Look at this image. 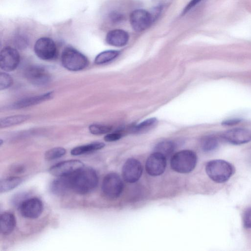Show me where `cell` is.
<instances>
[{
	"instance_id": "cell-1",
	"label": "cell",
	"mask_w": 251,
	"mask_h": 251,
	"mask_svg": "<svg viewBox=\"0 0 251 251\" xmlns=\"http://www.w3.org/2000/svg\"><path fill=\"white\" fill-rule=\"evenodd\" d=\"M98 176L91 167H83L73 175L72 190L79 194H86L97 186Z\"/></svg>"
},
{
	"instance_id": "cell-2",
	"label": "cell",
	"mask_w": 251,
	"mask_h": 251,
	"mask_svg": "<svg viewBox=\"0 0 251 251\" xmlns=\"http://www.w3.org/2000/svg\"><path fill=\"white\" fill-rule=\"evenodd\" d=\"M205 171L211 180L221 183L230 178L234 173V168L230 163L225 160L216 159L207 163Z\"/></svg>"
},
{
	"instance_id": "cell-3",
	"label": "cell",
	"mask_w": 251,
	"mask_h": 251,
	"mask_svg": "<svg viewBox=\"0 0 251 251\" xmlns=\"http://www.w3.org/2000/svg\"><path fill=\"white\" fill-rule=\"evenodd\" d=\"M61 61L62 66L71 71H79L89 65L87 57L75 49L68 47L62 51Z\"/></svg>"
},
{
	"instance_id": "cell-4",
	"label": "cell",
	"mask_w": 251,
	"mask_h": 251,
	"mask_svg": "<svg viewBox=\"0 0 251 251\" xmlns=\"http://www.w3.org/2000/svg\"><path fill=\"white\" fill-rule=\"evenodd\" d=\"M197 157L196 153L190 150H183L175 153L171 159L172 169L181 174L189 173L196 167Z\"/></svg>"
},
{
	"instance_id": "cell-5",
	"label": "cell",
	"mask_w": 251,
	"mask_h": 251,
	"mask_svg": "<svg viewBox=\"0 0 251 251\" xmlns=\"http://www.w3.org/2000/svg\"><path fill=\"white\" fill-rule=\"evenodd\" d=\"M123 183L119 176L110 173L104 177L101 189L104 195L109 199H115L121 194L123 190Z\"/></svg>"
},
{
	"instance_id": "cell-6",
	"label": "cell",
	"mask_w": 251,
	"mask_h": 251,
	"mask_svg": "<svg viewBox=\"0 0 251 251\" xmlns=\"http://www.w3.org/2000/svg\"><path fill=\"white\" fill-rule=\"evenodd\" d=\"M34 51L39 58L44 60L54 59L57 54V49L53 40L47 37L39 38L34 46Z\"/></svg>"
},
{
	"instance_id": "cell-7",
	"label": "cell",
	"mask_w": 251,
	"mask_h": 251,
	"mask_svg": "<svg viewBox=\"0 0 251 251\" xmlns=\"http://www.w3.org/2000/svg\"><path fill=\"white\" fill-rule=\"evenodd\" d=\"M20 62V55L14 48L7 46L3 48L0 52V67L5 72L16 69Z\"/></svg>"
},
{
	"instance_id": "cell-8",
	"label": "cell",
	"mask_w": 251,
	"mask_h": 251,
	"mask_svg": "<svg viewBox=\"0 0 251 251\" xmlns=\"http://www.w3.org/2000/svg\"><path fill=\"white\" fill-rule=\"evenodd\" d=\"M18 208L23 217L36 219L42 214L43 204L42 201L37 198H28L20 205Z\"/></svg>"
},
{
	"instance_id": "cell-9",
	"label": "cell",
	"mask_w": 251,
	"mask_h": 251,
	"mask_svg": "<svg viewBox=\"0 0 251 251\" xmlns=\"http://www.w3.org/2000/svg\"><path fill=\"white\" fill-rule=\"evenodd\" d=\"M84 167L83 163L78 160H69L60 162L51 166L49 172L55 176L74 174Z\"/></svg>"
},
{
	"instance_id": "cell-10",
	"label": "cell",
	"mask_w": 251,
	"mask_h": 251,
	"mask_svg": "<svg viewBox=\"0 0 251 251\" xmlns=\"http://www.w3.org/2000/svg\"><path fill=\"white\" fill-rule=\"evenodd\" d=\"M25 75L32 84L37 86L47 85L50 80V75L43 67L33 65L29 67L25 71Z\"/></svg>"
},
{
	"instance_id": "cell-11",
	"label": "cell",
	"mask_w": 251,
	"mask_h": 251,
	"mask_svg": "<svg viewBox=\"0 0 251 251\" xmlns=\"http://www.w3.org/2000/svg\"><path fill=\"white\" fill-rule=\"evenodd\" d=\"M129 20L132 28L137 31H142L151 24L152 17L148 11L138 9L134 10L130 15Z\"/></svg>"
},
{
	"instance_id": "cell-12",
	"label": "cell",
	"mask_w": 251,
	"mask_h": 251,
	"mask_svg": "<svg viewBox=\"0 0 251 251\" xmlns=\"http://www.w3.org/2000/svg\"><path fill=\"white\" fill-rule=\"evenodd\" d=\"M142 172L143 167L141 163L137 159L129 158L123 165L122 176L126 182L134 183L139 179Z\"/></svg>"
},
{
	"instance_id": "cell-13",
	"label": "cell",
	"mask_w": 251,
	"mask_h": 251,
	"mask_svg": "<svg viewBox=\"0 0 251 251\" xmlns=\"http://www.w3.org/2000/svg\"><path fill=\"white\" fill-rule=\"evenodd\" d=\"M166 167V157L156 152L151 154L146 163L147 173L152 176H157L162 174Z\"/></svg>"
},
{
	"instance_id": "cell-14",
	"label": "cell",
	"mask_w": 251,
	"mask_h": 251,
	"mask_svg": "<svg viewBox=\"0 0 251 251\" xmlns=\"http://www.w3.org/2000/svg\"><path fill=\"white\" fill-rule=\"evenodd\" d=\"M223 138L234 145H241L251 141V132L244 128H235L225 131Z\"/></svg>"
},
{
	"instance_id": "cell-15",
	"label": "cell",
	"mask_w": 251,
	"mask_h": 251,
	"mask_svg": "<svg viewBox=\"0 0 251 251\" xmlns=\"http://www.w3.org/2000/svg\"><path fill=\"white\" fill-rule=\"evenodd\" d=\"M73 175L58 176L50 184V192L56 196H63L72 190Z\"/></svg>"
},
{
	"instance_id": "cell-16",
	"label": "cell",
	"mask_w": 251,
	"mask_h": 251,
	"mask_svg": "<svg viewBox=\"0 0 251 251\" xmlns=\"http://www.w3.org/2000/svg\"><path fill=\"white\" fill-rule=\"evenodd\" d=\"M129 35L126 31L116 29L109 31L106 35V43L114 47H123L128 42Z\"/></svg>"
},
{
	"instance_id": "cell-17",
	"label": "cell",
	"mask_w": 251,
	"mask_h": 251,
	"mask_svg": "<svg viewBox=\"0 0 251 251\" xmlns=\"http://www.w3.org/2000/svg\"><path fill=\"white\" fill-rule=\"evenodd\" d=\"M53 92H49L44 94L23 99L13 104L15 108H22L29 107L51 99Z\"/></svg>"
},
{
	"instance_id": "cell-18",
	"label": "cell",
	"mask_w": 251,
	"mask_h": 251,
	"mask_svg": "<svg viewBox=\"0 0 251 251\" xmlns=\"http://www.w3.org/2000/svg\"><path fill=\"white\" fill-rule=\"evenodd\" d=\"M16 224L14 215L11 212H5L0 217V228L1 234H10L14 229Z\"/></svg>"
},
{
	"instance_id": "cell-19",
	"label": "cell",
	"mask_w": 251,
	"mask_h": 251,
	"mask_svg": "<svg viewBox=\"0 0 251 251\" xmlns=\"http://www.w3.org/2000/svg\"><path fill=\"white\" fill-rule=\"evenodd\" d=\"M104 146L105 144L102 142H93L73 148L71 153L75 156L80 155L98 151L102 149Z\"/></svg>"
},
{
	"instance_id": "cell-20",
	"label": "cell",
	"mask_w": 251,
	"mask_h": 251,
	"mask_svg": "<svg viewBox=\"0 0 251 251\" xmlns=\"http://www.w3.org/2000/svg\"><path fill=\"white\" fill-rule=\"evenodd\" d=\"M23 179L17 176H10L3 179L0 182V192L4 193L10 191L19 186Z\"/></svg>"
},
{
	"instance_id": "cell-21",
	"label": "cell",
	"mask_w": 251,
	"mask_h": 251,
	"mask_svg": "<svg viewBox=\"0 0 251 251\" xmlns=\"http://www.w3.org/2000/svg\"><path fill=\"white\" fill-rule=\"evenodd\" d=\"M29 116L26 115H16L4 117L0 120V126L4 128L16 125L28 120Z\"/></svg>"
},
{
	"instance_id": "cell-22",
	"label": "cell",
	"mask_w": 251,
	"mask_h": 251,
	"mask_svg": "<svg viewBox=\"0 0 251 251\" xmlns=\"http://www.w3.org/2000/svg\"><path fill=\"white\" fill-rule=\"evenodd\" d=\"M119 54L120 51L118 50H105L101 52L96 56L94 62L97 65L104 64L114 60Z\"/></svg>"
},
{
	"instance_id": "cell-23",
	"label": "cell",
	"mask_w": 251,
	"mask_h": 251,
	"mask_svg": "<svg viewBox=\"0 0 251 251\" xmlns=\"http://www.w3.org/2000/svg\"><path fill=\"white\" fill-rule=\"evenodd\" d=\"M174 149L175 145L173 142L168 141H162L155 146L154 152H158L167 157L172 153Z\"/></svg>"
},
{
	"instance_id": "cell-24",
	"label": "cell",
	"mask_w": 251,
	"mask_h": 251,
	"mask_svg": "<svg viewBox=\"0 0 251 251\" xmlns=\"http://www.w3.org/2000/svg\"><path fill=\"white\" fill-rule=\"evenodd\" d=\"M219 143L217 139L212 136H207L204 137L201 142V147L202 150L209 152L215 150L218 147Z\"/></svg>"
},
{
	"instance_id": "cell-25",
	"label": "cell",
	"mask_w": 251,
	"mask_h": 251,
	"mask_svg": "<svg viewBox=\"0 0 251 251\" xmlns=\"http://www.w3.org/2000/svg\"><path fill=\"white\" fill-rule=\"evenodd\" d=\"M66 150L62 147H55L47 151L45 154V158L51 161L59 158L66 153Z\"/></svg>"
},
{
	"instance_id": "cell-26",
	"label": "cell",
	"mask_w": 251,
	"mask_h": 251,
	"mask_svg": "<svg viewBox=\"0 0 251 251\" xmlns=\"http://www.w3.org/2000/svg\"><path fill=\"white\" fill-rule=\"evenodd\" d=\"M112 129L110 126L94 124L89 126V130L94 135H101L109 132Z\"/></svg>"
},
{
	"instance_id": "cell-27",
	"label": "cell",
	"mask_w": 251,
	"mask_h": 251,
	"mask_svg": "<svg viewBox=\"0 0 251 251\" xmlns=\"http://www.w3.org/2000/svg\"><path fill=\"white\" fill-rule=\"evenodd\" d=\"M157 123V120L155 118L147 119L137 125L134 127L135 132H141L150 129Z\"/></svg>"
},
{
	"instance_id": "cell-28",
	"label": "cell",
	"mask_w": 251,
	"mask_h": 251,
	"mask_svg": "<svg viewBox=\"0 0 251 251\" xmlns=\"http://www.w3.org/2000/svg\"><path fill=\"white\" fill-rule=\"evenodd\" d=\"M13 78L10 75L5 72L0 74V90L8 88L12 85Z\"/></svg>"
},
{
	"instance_id": "cell-29",
	"label": "cell",
	"mask_w": 251,
	"mask_h": 251,
	"mask_svg": "<svg viewBox=\"0 0 251 251\" xmlns=\"http://www.w3.org/2000/svg\"><path fill=\"white\" fill-rule=\"evenodd\" d=\"M14 44L18 49H23L26 48L28 44V39L23 34H18L14 36Z\"/></svg>"
},
{
	"instance_id": "cell-30",
	"label": "cell",
	"mask_w": 251,
	"mask_h": 251,
	"mask_svg": "<svg viewBox=\"0 0 251 251\" xmlns=\"http://www.w3.org/2000/svg\"><path fill=\"white\" fill-rule=\"evenodd\" d=\"M28 194L26 192H21L15 194L12 198V204L18 207L26 199L28 198Z\"/></svg>"
},
{
	"instance_id": "cell-31",
	"label": "cell",
	"mask_w": 251,
	"mask_h": 251,
	"mask_svg": "<svg viewBox=\"0 0 251 251\" xmlns=\"http://www.w3.org/2000/svg\"><path fill=\"white\" fill-rule=\"evenodd\" d=\"M243 223L245 227L251 228V207L247 209L244 212Z\"/></svg>"
},
{
	"instance_id": "cell-32",
	"label": "cell",
	"mask_w": 251,
	"mask_h": 251,
	"mask_svg": "<svg viewBox=\"0 0 251 251\" xmlns=\"http://www.w3.org/2000/svg\"><path fill=\"white\" fill-rule=\"evenodd\" d=\"M122 134L118 132H114L106 134L104 140L106 142H113L119 140L122 137Z\"/></svg>"
},
{
	"instance_id": "cell-33",
	"label": "cell",
	"mask_w": 251,
	"mask_h": 251,
	"mask_svg": "<svg viewBox=\"0 0 251 251\" xmlns=\"http://www.w3.org/2000/svg\"><path fill=\"white\" fill-rule=\"evenodd\" d=\"M108 18L112 23H117L123 19V15L118 12L113 11L109 13Z\"/></svg>"
},
{
	"instance_id": "cell-34",
	"label": "cell",
	"mask_w": 251,
	"mask_h": 251,
	"mask_svg": "<svg viewBox=\"0 0 251 251\" xmlns=\"http://www.w3.org/2000/svg\"><path fill=\"white\" fill-rule=\"evenodd\" d=\"M241 120V119L239 118L227 119L223 121L222 123V125L226 126H234L240 123Z\"/></svg>"
},
{
	"instance_id": "cell-35",
	"label": "cell",
	"mask_w": 251,
	"mask_h": 251,
	"mask_svg": "<svg viewBox=\"0 0 251 251\" xmlns=\"http://www.w3.org/2000/svg\"><path fill=\"white\" fill-rule=\"evenodd\" d=\"M201 0H191L187 4V5L184 8L183 11V13L185 14L188 12V11H189L196 5H197Z\"/></svg>"
}]
</instances>
